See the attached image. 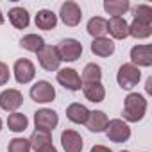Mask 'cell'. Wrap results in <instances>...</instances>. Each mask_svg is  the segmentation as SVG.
<instances>
[{"label": "cell", "mask_w": 152, "mask_h": 152, "mask_svg": "<svg viewBox=\"0 0 152 152\" xmlns=\"http://www.w3.org/2000/svg\"><path fill=\"white\" fill-rule=\"evenodd\" d=\"M38 61L41 64L43 70L47 72H56L59 70V64H61V57H59V52H57V47L54 45H47L38 52Z\"/></svg>", "instance_id": "8992f818"}, {"label": "cell", "mask_w": 152, "mask_h": 152, "mask_svg": "<svg viewBox=\"0 0 152 152\" xmlns=\"http://www.w3.org/2000/svg\"><path fill=\"white\" fill-rule=\"evenodd\" d=\"M9 22L15 29H27L31 23V16H29L27 9L13 7V9H9Z\"/></svg>", "instance_id": "d6986e66"}, {"label": "cell", "mask_w": 152, "mask_h": 152, "mask_svg": "<svg viewBox=\"0 0 152 152\" xmlns=\"http://www.w3.org/2000/svg\"><path fill=\"white\" fill-rule=\"evenodd\" d=\"M120 152H129V150H120Z\"/></svg>", "instance_id": "d590c367"}, {"label": "cell", "mask_w": 152, "mask_h": 152, "mask_svg": "<svg viewBox=\"0 0 152 152\" xmlns=\"http://www.w3.org/2000/svg\"><path fill=\"white\" fill-rule=\"evenodd\" d=\"M29 143H31V148L39 150L41 147L52 143V134L50 132H45V131H34L31 134V138H29Z\"/></svg>", "instance_id": "4316f807"}, {"label": "cell", "mask_w": 152, "mask_h": 152, "mask_svg": "<svg viewBox=\"0 0 152 152\" xmlns=\"http://www.w3.org/2000/svg\"><path fill=\"white\" fill-rule=\"evenodd\" d=\"M131 9L129 0H106L104 2V11L107 15H111V18L122 16Z\"/></svg>", "instance_id": "ffe728a7"}, {"label": "cell", "mask_w": 152, "mask_h": 152, "mask_svg": "<svg viewBox=\"0 0 152 152\" xmlns=\"http://www.w3.org/2000/svg\"><path fill=\"white\" fill-rule=\"evenodd\" d=\"M59 16H61V20H63V23L66 27H77L81 23V20H83V11H81L77 2L68 0V2H64L61 6Z\"/></svg>", "instance_id": "ba28073f"}, {"label": "cell", "mask_w": 152, "mask_h": 152, "mask_svg": "<svg viewBox=\"0 0 152 152\" xmlns=\"http://www.w3.org/2000/svg\"><path fill=\"white\" fill-rule=\"evenodd\" d=\"M91 52L99 57H109L115 52V41L111 38H95L91 41Z\"/></svg>", "instance_id": "2e32d148"}, {"label": "cell", "mask_w": 152, "mask_h": 152, "mask_svg": "<svg viewBox=\"0 0 152 152\" xmlns=\"http://www.w3.org/2000/svg\"><path fill=\"white\" fill-rule=\"evenodd\" d=\"M102 79V68L95 63H88L83 70V75H81V81L83 84H93V83H100Z\"/></svg>", "instance_id": "603a6c76"}, {"label": "cell", "mask_w": 152, "mask_h": 152, "mask_svg": "<svg viewBox=\"0 0 152 152\" xmlns=\"http://www.w3.org/2000/svg\"><path fill=\"white\" fill-rule=\"evenodd\" d=\"M88 34L95 38H104L107 34V20L102 16H93L88 22Z\"/></svg>", "instance_id": "cb8c5ba5"}, {"label": "cell", "mask_w": 152, "mask_h": 152, "mask_svg": "<svg viewBox=\"0 0 152 152\" xmlns=\"http://www.w3.org/2000/svg\"><path fill=\"white\" fill-rule=\"evenodd\" d=\"M141 79V72L140 68H136L134 64L131 63H125L118 68V73H116V83L122 90H132Z\"/></svg>", "instance_id": "7a4b0ae2"}, {"label": "cell", "mask_w": 152, "mask_h": 152, "mask_svg": "<svg viewBox=\"0 0 152 152\" xmlns=\"http://www.w3.org/2000/svg\"><path fill=\"white\" fill-rule=\"evenodd\" d=\"M36 152H57V148L50 143V145H45V147H41L39 150H36Z\"/></svg>", "instance_id": "1f68e13d"}, {"label": "cell", "mask_w": 152, "mask_h": 152, "mask_svg": "<svg viewBox=\"0 0 152 152\" xmlns=\"http://www.w3.org/2000/svg\"><path fill=\"white\" fill-rule=\"evenodd\" d=\"M7 150L9 152H31V143L25 138H15L9 141Z\"/></svg>", "instance_id": "f1b7e54d"}, {"label": "cell", "mask_w": 152, "mask_h": 152, "mask_svg": "<svg viewBox=\"0 0 152 152\" xmlns=\"http://www.w3.org/2000/svg\"><path fill=\"white\" fill-rule=\"evenodd\" d=\"M106 136L113 143H124L131 138V127L127 125V122H124L120 118L109 120L107 127H106Z\"/></svg>", "instance_id": "277c9868"}, {"label": "cell", "mask_w": 152, "mask_h": 152, "mask_svg": "<svg viewBox=\"0 0 152 152\" xmlns=\"http://www.w3.org/2000/svg\"><path fill=\"white\" fill-rule=\"evenodd\" d=\"M56 79H57V83L64 90H70V91H79V90H83L81 75L75 72L73 68H59Z\"/></svg>", "instance_id": "52a82bcc"}, {"label": "cell", "mask_w": 152, "mask_h": 152, "mask_svg": "<svg viewBox=\"0 0 152 152\" xmlns=\"http://www.w3.org/2000/svg\"><path fill=\"white\" fill-rule=\"evenodd\" d=\"M107 32L115 39H125L129 36V23L125 22L124 16H116L107 20Z\"/></svg>", "instance_id": "5bb4252c"}, {"label": "cell", "mask_w": 152, "mask_h": 152, "mask_svg": "<svg viewBox=\"0 0 152 152\" xmlns=\"http://www.w3.org/2000/svg\"><path fill=\"white\" fill-rule=\"evenodd\" d=\"M90 116V109L84 106V104H79V102H73L66 107V118L73 124H86Z\"/></svg>", "instance_id": "9a60e30c"}, {"label": "cell", "mask_w": 152, "mask_h": 152, "mask_svg": "<svg viewBox=\"0 0 152 152\" xmlns=\"http://www.w3.org/2000/svg\"><path fill=\"white\" fill-rule=\"evenodd\" d=\"M57 52H59L61 61L73 63V61H77L83 56V43H79L73 38H66V39H63L57 45Z\"/></svg>", "instance_id": "5b68a950"}, {"label": "cell", "mask_w": 152, "mask_h": 152, "mask_svg": "<svg viewBox=\"0 0 152 152\" xmlns=\"http://www.w3.org/2000/svg\"><path fill=\"white\" fill-rule=\"evenodd\" d=\"M27 125H29V120H27V116L23 113L16 111V113H11L7 116V127L13 132H23L27 129Z\"/></svg>", "instance_id": "484cf974"}, {"label": "cell", "mask_w": 152, "mask_h": 152, "mask_svg": "<svg viewBox=\"0 0 152 152\" xmlns=\"http://www.w3.org/2000/svg\"><path fill=\"white\" fill-rule=\"evenodd\" d=\"M20 47L25 48V50H29V52L38 54V52L45 47V39H43L41 36H38V34H25V36L20 39Z\"/></svg>", "instance_id": "d4e9b609"}, {"label": "cell", "mask_w": 152, "mask_h": 152, "mask_svg": "<svg viewBox=\"0 0 152 152\" xmlns=\"http://www.w3.org/2000/svg\"><path fill=\"white\" fill-rule=\"evenodd\" d=\"M22 104H23V95L15 88L4 90L0 93V107L7 113H16V109H20Z\"/></svg>", "instance_id": "8fae6325"}, {"label": "cell", "mask_w": 152, "mask_h": 152, "mask_svg": "<svg viewBox=\"0 0 152 152\" xmlns=\"http://www.w3.org/2000/svg\"><path fill=\"white\" fill-rule=\"evenodd\" d=\"M152 34V23H145L140 20H132V23H129V36L136 38V39H147Z\"/></svg>", "instance_id": "7402d4cb"}, {"label": "cell", "mask_w": 152, "mask_h": 152, "mask_svg": "<svg viewBox=\"0 0 152 152\" xmlns=\"http://www.w3.org/2000/svg\"><path fill=\"white\" fill-rule=\"evenodd\" d=\"M0 131H2V118H0Z\"/></svg>", "instance_id": "e575fe53"}, {"label": "cell", "mask_w": 152, "mask_h": 152, "mask_svg": "<svg viewBox=\"0 0 152 152\" xmlns=\"http://www.w3.org/2000/svg\"><path fill=\"white\" fill-rule=\"evenodd\" d=\"M59 124V116L54 109H38L34 113V125L36 131H45V132H52Z\"/></svg>", "instance_id": "3957f363"}, {"label": "cell", "mask_w": 152, "mask_h": 152, "mask_svg": "<svg viewBox=\"0 0 152 152\" xmlns=\"http://www.w3.org/2000/svg\"><path fill=\"white\" fill-rule=\"evenodd\" d=\"M83 93L90 102H102L106 99V88L102 83H93V84H83Z\"/></svg>", "instance_id": "44dd1931"}, {"label": "cell", "mask_w": 152, "mask_h": 152, "mask_svg": "<svg viewBox=\"0 0 152 152\" xmlns=\"http://www.w3.org/2000/svg\"><path fill=\"white\" fill-rule=\"evenodd\" d=\"M145 90H147V93H148V95L152 93V77H148V79H147V86H145Z\"/></svg>", "instance_id": "d6a6232c"}, {"label": "cell", "mask_w": 152, "mask_h": 152, "mask_svg": "<svg viewBox=\"0 0 152 152\" xmlns=\"http://www.w3.org/2000/svg\"><path fill=\"white\" fill-rule=\"evenodd\" d=\"M107 122H109V118L104 111H90V116L86 120V127L91 132H104L107 127Z\"/></svg>", "instance_id": "e0dca14e"}, {"label": "cell", "mask_w": 152, "mask_h": 152, "mask_svg": "<svg viewBox=\"0 0 152 152\" xmlns=\"http://www.w3.org/2000/svg\"><path fill=\"white\" fill-rule=\"evenodd\" d=\"M134 20L145 22V23H152V7L147 4H140L134 7Z\"/></svg>", "instance_id": "83f0119b"}, {"label": "cell", "mask_w": 152, "mask_h": 152, "mask_svg": "<svg viewBox=\"0 0 152 152\" xmlns=\"http://www.w3.org/2000/svg\"><path fill=\"white\" fill-rule=\"evenodd\" d=\"M61 145L64 152H83V136L73 131V129H64L61 132Z\"/></svg>", "instance_id": "4fadbf2b"}, {"label": "cell", "mask_w": 152, "mask_h": 152, "mask_svg": "<svg viewBox=\"0 0 152 152\" xmlns=\"http://www.w3.org/2000/svg\"><path fill=\"white\" fill-rule=\"evenodd\" d=\"M4 23V15H2V11H0V25Z\"/></svg>", "instance_id": "836d02e7"}, {"label": "cell", "mask_w": 152, "mask_h": 152, "mask_svg": "<svg viewBox=\"0 0 152 152\" xmlns=\"http://www.w3.org/2000/svg\"><path fill=\"white\" fill-rule=\"evenodd\" d=\"M131 64L136 68L152 66V45H134L131 48Z\"/></svg>", "instance_id": "7c38bea8"}, {"label": "cell", "mask_w": 152, "mask_h": 152, "mask_svg": "<svg viewBox=\"0 0 152 152\" xmlns=\"http://www.w3.org/2000/svg\"><path fill=\"white\" fill-rule=\"evenodd\" d=\"M29 95H31V99H32L34 102H38V104H48V102H52V100L56 99V90H54V86H52L48 81H38V83L31 88Z\"/></svg>", "instance_id": "9c48e42d"}, {"label": "cell", "mask_w": 152, "mask_h": 152, "mask_svg": "<svg viewBox=\"0 0 152 152\" xmlns=\"http://www.w3.org/2000/svg\"><path fill=\"white\" fill-rule=\"evenodd\" d=\"M9 83V68L6 63L0 61V86H6Z\"/></svg>", "instance_id": "f546056e"}, {"label": "cell", "mask_w": 152, "mask_h": 152, "mask_svg": "<svg viewBox=\"0 0 152 152\" xmlns=\"http://www.w3.org/2000/svg\"><path fill=\"white\" fill-rule=\"evenodd\" d=\"M90 152H113L109 147H104V145H93Z\"/></svg>", "instance_id": "4dcf8cb0"}, {"label": "cell", "mask_w": 152, "mask_h": 152, "mask_svg": "<svg viewBox=\"0 0 152 152\" xmlns=\"http://www.w3.org/2000/svg\"><path fill=\"white\" fill-rule=\"evenodd\" d=\"M147 113V99L140 93H129L124 102V120L136 124L143 120Z\"/></svg>", "instance_id": "6da1fadb"}, {"label": "cell", "mask_w": 152, "mask_h": 152, "mask_svg": "<svg viewBox=\"0 0 152 152\" xmlns=\"http://www.w3.org/2000/svg\"><path fill=\"white\" fill-rule=\"evenodd\" d=\"M13 72H15V79L18 84H29L36 77V68L32 61L29 59H18L13 66Z\"/></svg>", "instance_id": "30bf717a"}, {"label": "cell", "mask_w": 152, "mask_h": 152, "mask_svg": "<svg viewBox=\"0 0 152 152\" xmlns=\"http://www.w3.org/2000/svg\"><path fill=\"white\" fill-rule=\"evenodd\" d=\"M34 22H36V27H38V29L52 31V29H56V25H57V15H56L54 11H50V9H41V11H38Z\"/></svg>", "instance_id": "ac0fdd59"}]
</instances>
